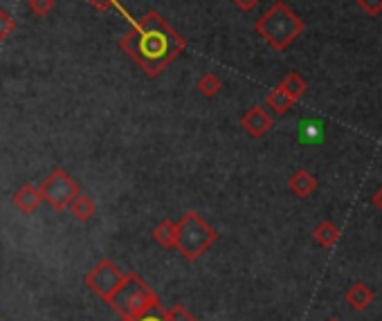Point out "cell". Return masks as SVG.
<instances>
[{"label": "cell", "instance_id": "obj_25", "mask_svg": "<svg viewBox=\"0 0 382 321\" xmlns=\"http://www.w3.org/2000/svg\"><path fill=\"white\" fill-rule=\"evenodd\" d=\"M326 321H339L337 317H331V319H326Z\"/></svg>", "mask_w": 382, "mask_h": 321}, {"label": "cell", "instance_id": "obj_15", "mask_svg": "<svg viewBox=\"0 0 382 321\" xmlns=\"http://www.w3.org/2000/svg\"><path fill=\"white\" fill-rule=\"evenodd\" d=\"M279 88H283V90L288 92V95H291V97L297 101V99L306 92V88H308V86H306V81H304V79H301L297 72H291V74H286V77L281 79Z\"/></svg>", "mask_w": 382, "mask_h": 321}, {"label": "cell", "instance_id": "obj_12", "mask_svg": "<svg viewBox=\"0 0 382 321\" xmlns=\"http://www.w3.org/2000/svg\"><path fill=\"white\" fill-rule=\"evenodd\" d=\"M70 213L79 220V223H88L92 216L97 213V205H95V200H92L90 196L86 193H79L72 203H70Z\"/></svg>", "mask_w": 382, "mask_h": 321}, {"label": "cell", "instance_id": "obj_2", "mask_svg": "<svg viewBox=\"0 0 382 321\" xmlns=\"http://www.w3.org/2000/svg\"><path fill=\"white\" fill-rule=\"evenodd\" d=\"M108 305L124 319H137L149 315L151 310H162L160 297L137 272H126L122 286L111 297Z\"/></svg>", "mask_w": 382, "mask_h": 321}, {"label": "cell", "instance_id": "obj_22", "mask_svg": "<svg viewBox=\"0 0 382 321\" xmlns=\"http://www.w3.org/2000/svg\"><path fill=\"white\" fill-rule=\"evenodd\" d=\"M232 3H234V7H239L241 11H252L259 0H232Z\"/></svg>", "mask_w": 382, "mask_h": 321}, {"label": "cell", "instance_id": "obj_11", "mask_svg": "<svg viewBox=\"0 0 382 321\" xmlns=\"http://www.w3.org/2000/svg\"><path fill=\"white\" fill-rule=\"evenodd\" d=\"M176 234H178V223L174 220H160L153 230V240L164 249H176Z\"/></svg>", "mask_w": 382, "mask_h": 321}, {"label": "cell", "instance_id": "obj_8", "mask_svg": "<svg viewBox=\"0 0 382 321\" xmlns=\"http://www.w3.org/2000/svg\"><path fill=\"white\" fill-rule=\"evenodd\" d=\"M11 203L16 205V209H21L23 213H34L43 203V191L41 186H34V184H23L21 189L14 193Z\"/></svg>", "mask_w": 382, "mask_h": 321}, {"label": "cell", "instance_id": "obj_20", "mask_svg": "<svg viewBox=\"0 0 382 321\" xmlns=\"http://www.w3.org/2000/svg\"><path fill=\"white\" fill-rule=\"evenodd\" d=\"M360 9H364L369 16H378L382 11V0H358Z\"/></svg>", "mask_w": 382, "mask_h": 321}, {"label": "cell", "instance_id": "obj_14", "mask_svg": "<svg viewBox=\"0 0 382 321\" xmlns=\"http://www.w3.org/2000/svg\"><path fill=\"white\" fill-rule=\"evenodd\" d=\"M313 236L315 240L324 247V249H331L337 245V240H339V230L331 223V220H322L318 227L313 230Z\"/></svg>", "mask_w": 382, "mask_h": 321}, {"label": "cell", "instance_id": "obj_9", "mask_svg": "<svg viewBox=\"0 0 382 321\" xmlns=\"http://www.w3.org/2000/svg\"><path fill=\"white\" fill-rule=\"evenodd\" d=\"M344 299H347V303L353 308L355 312H362V310H369V308L373 305V301H376V292L369 288L366 283H353V286H349V290H347V294H344Z\"/></svg>", "mask_w": 382, "mask_h": 321}, {"label": "cell", "instance_id": "obj_1", "mask_svg": "<svg viewBox=\"0 0 382 321\" xmlns=\"http://www.w3.org/2000/svg\"><path fill=\"white\" fill-rule=\"evenodd\" d=\"M128 23L130 30L122 36L120 47L149 77L160 74L184 50V41L157 11H149L142 21L128 16Z\"/></svg>", "mask_w": 382, "mask_h": 321}, {"label": "cell", "instance_id": "obj_7", "mask_svg": "<svg viewBox=\"0 0 382 321\" xmlns=\"http://www.w3.org/2000/svg\"><path fill=\"white\" fill-rule=\"evenodd\" d=\"M241 126L245 128V133L249 137H263L266 133L272 128V117L268 115L266 108H261V106H254V108H249L243 117H241Z\"/></svg>", "mask_w": 382, "mask_h": 321}, {"label": "cell", "instance_id": "obj_16", "mask_svg": "<svg viewBox=\"0 0 382 321\" xmlns=\"http://www.w3.org/2000/svg\"><path fill=\"white\" fill-rule=\"evenodd\" d=\"M196 86H198V90L203 92L207 99H212V97L218 95V90H220L223 84H220V79H218L214 72H205V74L198 79V84H196Z\"/></svg>", "mask_w": 382, "mask_h": 321}, {"label": "cell", "instance_id": "obj_4", "mask_svg": "<svg viewBox=\"0 0 382 321\" xmlns=\"http://www.w3.org/2000/svg\"><path fill=\"white\" fill-rule=\"evenodd\" d=\"M214 227L209 225L201 213L187 211L178 220V234H176V249L182 259L198 261L203 254L214 245L216 240Z\"/></svg>", "mask_w": 382, "mask_h": 321}, {"label": "cell", "instance_id": "obj_21", "mask_svg": "<svg viewBox=\"0 0 382 321\" xmlns=\"http://www.w3.org/2000/svg\"><path fill=\"white\" fill-rule=\"evenodd\" d=\"M90 5L95 7V9H99V11H106V9H111V7H117V9H120V5H117V0H90Z\"/></svg>", "mask_w": 382, "mask_h": 321}, {"label": "cell", "instance_id": "obj_10", "mask_svg": "<svg viewBox=\"0 0 382 321\" xmlns=\"http://www.w3.org/2000/svg\"><path fill=\"white\" fill-rule=\"evenodd\" d=\"M288 189H291L297 198H308L318 191V178L306 169H297L291 180H288Z\"/></svg>", "mask_w": 382, "mask_h": 321}, {"label": "cell", "instance_id": "obj_18", "mask_svg": "<svg viewBox=\"0 0 382 321\" xmlns=\"http://www.w3.org/2000/svg\"><path fill=\"white\" fill-rule=\"evenodd\" d=\"M28 7L36 16H47L55 9V0H28Z\"/></svg>", "mask_w": 382, "mask_h": 321}, {"label": "cell", "instance_id": "obj_17", "mask_svg": "<svg viewBox=\"0 0 382 321\" xmlns=\"http://www.w3.org/2000/svg\"><path fill=\"white\" fill-rule=\"evenodd\" d=\"M162 317H164V321H198V319H196V317L187 310V308L180 305V303L167 308V310L162 312Z\"/></svg>", "mask_w": 382, "mask_h": 321}, {"label": "cell", "instance_id": "obj_23", "mask_svg": "<svg viewBox=\"0 0 382 321\" xmlns=\"http://www.w3.org/2000/svg\"><path fill=\"white\" fill-rule=\"evenodd\" d=\"M122 321H164V317H155V315H144V317H137V319H124L122 317Z\"/></svg>", "mask_w": 382, "mask_h": 321}, {"label": "cell", "instance_id": "obj_5", "mask_svg": "<svg viewBox=\"0 0 382 321\" xmlns=\"http://www.w3.org/2000/svg\"><path fill=\"white\" fill-rule=\"evenodd\" d=\"M43 200L57 211L68 209L72 200L82 193L79 191V184L72 180L70 173H65L63 169H55L50 176L41 182Z\"/></svg>", "mask_w": 382, "mask_h": 321}, {"label": "cell", "instance_id": "obj_24", "mask_svg": "<svg viewBox=\"0 0 382 321\" xmlns=\"http://www.w3.org/2000/svg\"><path fill=\"white\" fill-rule=\"evenodd\" d=\"M371 203H373V207H376V209H380V211H382V186H380V189L373 193Z\"/></svg>", "mask_w": 382, "mask_h": 321}, {"label": "cell", "instance_id": "obj_19", "mask_svg": "<svg viewBox=\"0 0 382 321\" xmlns=\"http://www.w3.org/2000/svg\"><path fill=\"white\" fill-rule=\"evenodd\" d=\"M14 28H16V23H14V18H11L9 11L0 9V41H5V38L14 32Z\"/></svg>", "mask_w": 382, "mask_h": 321}, {"label": "cell", "instance_id": "obj_6", "mask_svg": "<svg viewBox=\"0 0 382 321\" xmlns=\"http://www.w3.org/2000/svg\"><path fill=\"white\" fill-rule=\"evenodd\" d=\"M124 276H126V272L120 265L113 263L111 259H103L86 274V288H90L101 301L108 303L111 297L117 292V288L122 286Z\"/></svg>", "mask_w": 382, "mask_h": 321}, {"label": "cell", "instance_id": "obj_13", "mask_svg": "<svg viewBox=\"0 0 382 321\" xmlns=\"http://www.w3.org/2000/svg\"><path fill=\"white\" fill-rule=\"evenodd\" d=\"M266 106L274 113V115H286L288 111L295 106V99L288 95V92L283 88L276 86L272 92H268V97H266Z\"/></svg>", "mask_w": 382, "mask_h": 321}, {"label": "cell", "instance_id": "obj_3", "mask_svg": "<svg viewBox=\"0 0 382 321\" xmlns=\"http://www.w3.org/2000/svg\"><path fill=\"white\" fill-rule=\"evenodd\" d=\"M254 30L259 36L266 38L268 45H272L276 52H283L304 32V21L283 0H276L266 14L254 23Z\"/></svg>", "mask_w": 382, "mask_h": 321}]
</instances>
